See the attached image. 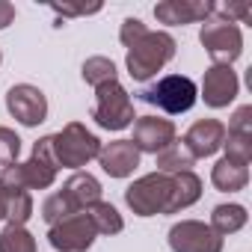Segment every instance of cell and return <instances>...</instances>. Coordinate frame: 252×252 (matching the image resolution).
<instances>
[{
  "label": "cell",
  "instance_id": "cell-1",
  "mask_svg": "<svg viewBox=\"0 0 252 252\" xmlns=\"http://www.w3.org/2000/svg\"><path fill=\"white\" fill-rule=\"evenodd\" d=\"M175 51V42L166 36V33H146L140 42L131 45L128 51V68L137 80H146L152 77Z\"/></svg>",
  "mask_w": 252,
  "mask_h": 252
},
{
  "label": "cell",
  "instance_id": "cell-2",
  "mask_svg": "<svg viewBox=\"0 0 252 252\" xmlns=\"http://www.w3.org/2000/svg\"><path fill=\"white\" fill-rule=\"evenodd\" d=\"M140 98L149 101V104H158V107L166 110V113H184V110H190L193 101H196V83H193L190 77L169 74V77L158 80L155 86H146V89L140 92Z\"/></svg>",
  "mask_w": 252,
  "mask_h": 252
},
{
  "label": "cell",
  "instance_id": "cell-3",
  "mask_svg": "<svg viewBox=\"0 0 252 252\" xmlns=\"http://www.w3.org/2000/svg\"><path fill=\"white\" fill-rule=\"evenodd\" d=\"M95 119L104 128H125L131 119H134V110H131V101L125 95V89L116 83V80H107L98 86V110H95Z\"/></svg>",
  "mask_w": 252,
  "mask_h": 252
},
{
  "label": "cell",
  "instance_id": "cell-4",
  "mask_svg": "<svg viewBox=\"0 0 252 252\" xmlns=\"http://www.w3.org/2000/svg\"><path fill=\"white\" fill-rule=\"evenodd\" d=\"M51 140H54L57 163H63V166H83L89 158H95L101 152L98 149V140L92 134H86L80 125H68L65 134L51 137Z\"/></svg>",
  "mask_w": 252,
  "mask_h": 252
},
{
  "label": "cell",
  "instance_id": "cell-5",
  "mask_svg": "<svg viewBox=\"0 0 252 252\" xmlns=\"http://www.w3.org/2000/svg\"><path fill=\"white\" fill-rule=\"evenodd\" d=\"M166 196H172L169 178H163V175H149V178L137 181V184L128 190V205H131L140 217H149V214H155L158 208H166Z\"/></svg>",
  "mask_w": 252,
  "mask_h": 252
},
{
  "label": "cell",
  "instance_id": "cell-6",
  "mask_svg": "<svg viewBox=\"0 0 252 252\" xmlns=\"http://www.w3.org/2000/svg\"><path fill=\"white\" fill-rule=\"evenodd\" d=\"M6 104L12 110V116L24 125H39L45 122V113H48V104H45V95L36 89V86H15L9 89L6 95Z\"/></svg>",
  "mask_w": 252,
  "mask_h": 252
},
{
  "label": "cell",
  "instance_id": "cell-7",
  "mask_svg": "<svg viewBox=\"0 0 252 252\" xmlns=\"http://www.w3.org/2000/svg\"><path fill=\"white\" fill-rule=\"evenodd\" d=\"M92 234H95V225L83 214V217H74V220H65L63 225H57L51 231V243L63 252H83L92 243Z\"/></svg>",
  "mask_w": 252,
  "mask_h": 252
},
{
  "label": "cell",
  "instance_id": "cell-8",
  "mask_svg": "<svg viewBox=\"0 0 252 252\" xmlns=\"http://www.w3.org/2000/svg\"><path fill=\"white\" fill-rule=\"evenodd\" d=\"M231 21H211L202 30V42L211 51L214 60H234L240 54V36L234 27H228Z\"/></svg>",
  "mask_w": 252,
  "mask_h": 252
},
{
  "label": "cell",
  "instance_id": "cell-9",
  "mask_svg": "<svg viewBox=\"0 0 252 252\" xmlns=\"http://www.w3.org/2000/svg\"><path fill=\"white\" fill-rule=\"evenodd\" d=\"M172 249L175 252H220V237H214L199 222H184L172 228Z\"/></svg>",
  "mask_w": 252,
  "mask_h": 252
},
{
  "label": "cell",
  "instance_id": "cell-10",
  "mask_svg": "<svg viewBox=\"0 0 252 252\" xmlns=\"http://www.w3.org/2000/svg\"><path fill=\"white\" fill-rule=\"evenodd\" d=\"M134 149H143V152H158L163 146L172 143V125L169 122H160V119H140L137 122V131H134Z\"/></svg>",
  "mask_w": 252,
  "mask_h": 252
},
{
  "label": "cell",
  "instance_id": "cell-11",
  "mask_svg": "<svg viewBox=\"0 0 252 252\" xmlns=\"http://www.w3.org/2000/svg\"><path fill=\"white\" fill-rule=\"evenodd\" d=\"M98 158H101L104 172H110V175H116V178L128 175V172L137 166V160H140V155H137V149H134V143H131V140L110 143L104 152H98Z\"/></svg>",
  "mask_w": 252,
  "mask_h": 252
},
{
  "label": "cell",
  "instance_id": "cell-12",
  "mask_svg": "<svg viewBox=\"0 0 252 252\" xmlns=\"http://www.w3.org/2000/svg\"><path fill=\"white\" fill-rule=\"evenodd\" d=\"M234 89H237V80L231 74V68H211L205 74V101L211 107H222L234 98Z\"/></svg>",
  "mask_w": 252,
  "mask_h": 252
},
{
  "label": "cell",
  "instance_id": "cell-13",
  "mask_svg": "<svg viewBox=\"0 0 252 252\" xmlns=\"http://www.w3.org/2000/svg\"><path fill=\"white\" fill-rule=\"evenodd\" d=\"M220 143H222V128L217 122H199L187 134V146L193 149V155H211L220 149Z\"/></svg>",
  "mask_w": 252,
  "mask_h": 252
},
{
  "label": "cell",
  "instance_id": "cell-14",
  "mask_svg": "<svg viewBox=\"0 0 252 252\" xmlns=\"http://www.w3.org/2000/svg\"><path fill=\"white\" fill-rule=\"evenodd\" d=\"M65 196L74 202V208H80V205H95L98 196H101V187H98V181H95L92 175H74V178L68 181V187H65Z\"/></svg>",
  "mask_w": 252,
  "mask_h": 252
},
{
  "label": "cell",
  "instance_id": "cell-15",
  "mask_svg": "<svg viewBox=\"0 0 252 252\" xmlns=\"http://www.w3.org/2000/svg\"><path fill=\"white\" fill-rule=\"evenodd\" d=\"M211 6H190V3H160L155 6V15L166 24H184L190 18H199V15H208Z\"/></svg>",
  "mask_w": 252,
  "mask_h": 252
},
{
  "label": "cell",
  "instance_id": "cell-16",
  "mask_svg": "<svg viewBox=\"0 0 252 252\" xmlns=\"http://www.w3.org/2000/svg\"><path fill=\"white\" fill-rule=\"evenodd\" d=\"M0 252H36V246H33V237L21 225H9L0 234Z\"/></svg>",
  "mask_w": 252,
  "mask_h": 252
},
{
  "label": "cell",
  "instance_id": "cell-17",
  "mask_svg": "<svg viewBox=\"0 0 252 252\" xmlns=\"http://www.w3.org/2000/svg\"><path fill=\"white\" fill-rule=\"evenodd\" d=\"M172 193H175V199H172V202H166V208H169V211H175L178 205H190V202L199 196V181H196L193 175H187V172H184V175L178 178V184L172 187Z\"/></svg>",
  "mask_w": 252,
  "mask_h": 252
},
{
  "label": "cell",
  "instance_id": "cell-18",
  "mask_svg": "<svg viewBox=\"0 0 252 252\" xmlns=\"http://www.w3.org/2000/svg\"><path fill=\"white\" fill-rule=\"evenodd\" d=\"M89 222L95 225V231H119L122 228V220H119L116 208H110V205H95L89 214Z\"/></svg>",
  "mask_w": 252,
  "mask_h": 252
},
{
  "label": "cell",
  "instance_id": "cell-19",
  "mask_svg": "<svg viewBox=\"0 0 252 252\" xmlns=\"http://www.w3.org/2000/svg\"><path fill=\"white\" fill-rule=\"evenodd\" d=\"M83 77L89 80V83H107V80H116V68H113V63L110 60H101V57H95V60H89L86 65H83Z\"/></svg>",
  "mask_w": 252,
  "mask_h": 252
},
{
  "label": "cell",
  "instance_id": "cell-20",
  "mask_svg": "<svg viewBox=\"0 0 252 252\" xmlns=\"http://www.w3.org/2000/svg\"><path fill=\"white\" fill-rule=\"evenodd\" d=\"M214 222H217V228L220 231H228V228H237L240 222H243V208H217L214 211Z\"/></svg>",
  "mask_w": 252,
  "mask_h": 252
},
{
  "label": "cell",
  "instance_id": "cell-21",
  "mask_svg": "<svg viewBox=\"0 0 252 252\" xmlns=\"http://www.w3.org/2000/svg\"><path fill=\"white\" fill-rule=\"evenodd\" d=\"M18 149H21V140H18L12 131L0 128V160H3V163H12L15 155H18Z\"/></svg>",
  "mask_w": 252,
  "mask_h": 252
},
{
  "label": "cell",
  "instance_id": "cell-22",
  "mask_svg": "<svg viewBox=\"0 0 252 252\" xmlns=\"http://www.w3.org/2000/svg\"><path fill=\"white\" fill-rule=\"evenodd\" d=\"M146 36V27H143V21H137V18H128V21H125V27H122V42L125 45H134V42H140Z\"/></svg>",
  "mask_w": 252,
  "mask_h": 252
},
{
  "label": "cell",
  "instance_id": "cell-23",
  "mask_svg": "<svg viewBox=\"0 0 252 252\" xmlns=\"http://www.w3.org/2000/svg\"><path fill=\"white\" fill-rule=\"evenodd\" d=\"M187 163H190V158H184L178 149H172V152L160 155V166H163V169H184Z\"/></svg>",
  "mask_w": 252,
  "mask_h": 252
},
{
  "label": "cell",
  "instance_id": "cell-24",
  "mask_svg": "<svg viewBox=\"0 0 252 252\" xmlns=\"http://www.w3.org/2000/svg\"><path fill=\"white\" fill-rule=\"evenodd\" d=\"M12 15H15V9H12L9 3H0V27H6V24L12 21Z\"/></svg>",
  "mask_w": 252,
  "mask_h": 252
},
{
  "label": "cell",
  "instance_id": "cell-25",
  "mask_svg": "<svg viewBox=\"0 0 252 252\" xmlns=\"http://www.w3.org/2000/svg\"><path fill=\"white\" fill-rule=\"evenodd\" d=\"M0 217H3V199H0Z\"/></svg>",
  "mask_w": 252,
  "mask_h": 252
}]
</instances>
